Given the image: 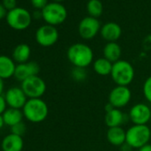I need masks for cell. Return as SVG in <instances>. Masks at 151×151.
<instances>
[{
  "label": "cell",
  "instance_id": "5",
  "mask_svg": "<svg viewBox=\"0 0 151 151\" xmlns=\"http://www.w3.org/2000/svg\"><path fill=\"white\" fill-rule=\"evenodd\" d=\"M42 18L45 22L52 26H56L63 23L68 16L67 9L60 3H48L46 6L42 9Z\"/></svg>",
  "mask_w": 151,
  "mask_h": 151
},
{
  "label": "cell",
  "instance_id": "35",
  "mask_svg": "<svg viewBox=\"0 0 151 151\" xmlns=\"http://www.w3.org/2000/svg\"><path fill=\"white\" fill-rule=\"evenodd\" d=\"M150 136H151V132H150Z\"/></svg>",
  "mask_w": 151,
  "mask_h": 151
},
{
  "label": "cell",
  "instance_id": "16",
  "mask_svg": "<svg viewBox=\"0 0 151 151\" xmlns=\"http://www.w3.org/2000/svg\"><path fill=\"white\" fill-rule=\"evenodd\" d=\"M16 65L12 58L0 55V78L2 79H7L14 76Z\"/></svg>",
  "mask_w": 151,
  "mask_h": 151
},
{
  "label": "cell",
  "instance_id": "34",
  "mask_svg": "<svg viewBox=\"0 0 151 151\" xmlns=\"http://www.w3.org/2000/svg\"><path fill=\"white\" fill-rule=\"evenodd\" d=\"M54 2H57V3H60V2H61V1H64V0H53Z\"/></svg>",
  "mask_w": 151,
  "mask_h": 151
},
{
  "label": "cell",
  "instance_id": "22",
  "mask_svg": "<svg viewBox=\"0 0 151 151\" xmlns=\"http://www.w3.org/2000/svg\"><path fill=\"white\" fill-rule=\"evenodd\" d=\"M113 63L107 60L106 58H99L94 60L93 62V69L96 74L105 77V76H109L111 74Z\"/></svg>",
  "mask_w": 151,
  "mask_h": 151
},
{
  "label": "cell",
  "instance_id": "18",
  "mask_svg": "<svg viewBox=\"0 0 151 151\" xmlns=\"http://www.w3.org/2000/svg\"><path fill=\"white\" fill-rule=\"evenodd\" d=\"M124 122V115L120 109H112L106 112L105 124L109 128L121 126Z\"/></svg>",
  "mask_w": 151,
  "mask_h": 151
},
{
  "label": "cell",
  "instance_id": "30",
  "mask_svg": "<svg viewBox=\"0 0 151 151\" xmlns=\"http://www.w3.org/2000/svg\"><path fill=\"white\" fill-rule=\"evenodd\" d=\"M6 15H7V10L5 8V6L2 4H0V20L6 17Z\"/></svg>",
  "mask_w": 151,
  "mask_h": 151
},
{
  "label": "cell",
  "instance_id": "33",
  "mask_svg": "<svg viewBox=\"0 0 151 151\" xmlns=\"http://www.w3.org/2000/svg\"><path fill=\"white\" fill-rule=\"evenodd\" d=\"M4 125H5V121H4L3 116L0 115V129H1Z\"/></svg>",
  "mask_w": 151,
  "mask_h": 151
},
{
  "label": "cell",
  "instance_id": "12",
  "mask_svg": "<svg viewBox=\"0 0 151 151\" xmlns=\"http://www.w3.org/2000/svg\"><path fill=\"white\" fill-rule=\"evenodd\" d=\"M5 98L7 105L14 109H23L28 99L22 88L12 87L8 89L5 94Z\"/></svg>",
  "mask_w": 151,
  "mask_h": 151
},
{
  "label": "cell",
  "instance_id": "28",
  "mask_svg": "<svg viewBox=\"0 0 151 151\" xmlns=\"http://www.w3.org/2000/svg\"><path fill=\"white\" fill-rule=\"evenodd\" d=\"M16 0H3L2 5L5 6V8L8 11H11L14 8H16Z\"/></svg>",
  "mask_w": 151,
  "mask_h": 151
},
{
  "label": "cell",
  "instance_id": "25",
  "mask_svg": "<svg viewBox=\"0 0 151 151\" xmlns=\"http://www.w3.org/2000/svg\"><path fill=\"white\" fill-rule=\"evenodd\" d=\"M26 131H27V127L23 122H20L11 127V133H14L18 136H22V137L24 135Z\"/></svg>",
  "mask_w": 151,
  "mask_h": 151
},
{
  "label": "cell",
  "instance_id": "19",
  "mask_svg": "<svg viewBox=\"0 0 151 151\" xmlns=\"http://www.w3.org/2000/svg\"><path fill=\"white\" fill-rule=\"evenodd\" d=\"M122 55V49L116 42H109L103 48V57L115 63L118 61Z\"/></svg>",
  "mask_w": 151,
  "mask_h": 151
},
{
  "label": "cell",
  "instance_id": "8",
  "mask_svg": "<svg viewBox=\"0 0 151 151\" xmlns=\"http://www.w3.org/2000/svg\"><path fill=\"white\" fill-rule=\"evenodd\" d=\"M59 39V32L54 26L46 24L37 29L36 40L38 45L44 47L53 45Z\"/></svg>",
  "mask_w": 151,
  "mask_h": 151
},
{
  "label": "cell",
  "instance_id": "7",
  "mask_svg": "<svg viewBox=\"0 0 151 151\" xmlns=\"http://www.w3.org/2000/svg\"><path fill=\"white\" fill-rule=\"evenodd\" d=\"M22 91L29 99H40L46 91V84L38 76H33L22 82Z\"/></svg>",
  "mask_w": 151,
  "mask_h": 151
},
{
  "label": "cell",
  "instance_id": "9",
  "mask_svg": "<svg viewBox=\"0 0 151 151\" xmlns=\"http://www.w3.org/2000/svg\"><path fill=\"white\" fill-rule=\"evenodd\" d=\"M132 98V92L128 86H116L114 87L109 95V103L116 109H120L126 106Z\"/></svg>",
  "mask_w": 151,
  "mask_h": 151
},
{
  "label": "cell",
  "instance_id": "3",
  "mask_svg": "<svg viewBox=\"0 0 151 151\" xmlns=\"http://www.w3.org/2000/svg\"><path fill=\"white\" fill-rule=\"evenodd\" d=\"M22 112L27 120L32 123H41L48 116V106L41 98L29 99L22 109Z\"/></svg>",
  "mask_w": 151,
  "mask_h": 151
},
{
  "label": "cell",
  "instance_id": "21",
  "mask_svg": "<svg viewBox=\"0 0 151 151\" xmlns=\"http://www.w3.org/2000/svg\"><path fill=\"white\" fill-rule=\"evenodd\" d=\"M30 52H31V50L28 45L20 44L14 48L13 52V58L19 64L25 63V62H28L30 57Z\"/></svg>",
  "mask_w": 151,
  "mask_h": 151
},
{
  "label": "cell",
  "instance_id": "2",
  "mask_svg": "<svg viewBox=\"0 0 151 151\" xmlns=\"http://www.w3.org/2000/svg\"><path fill=\"white\" fill-rule=\"evenodd\" d=\"M111 78L116 86H128L134 78L135 72L132 65L124 60H119L113 63Z\"/></svg>",
  "mask_w": 151,
  "mask_h": 151
},
{
  "label": "cell",
  "instance_id": "1",
  "mask_svg": "<svg viewBox=\"0 0 151 151\" xmlns=\"http://www.w3.org/2000/svg\"><path fill=\"white\" fill-rule=\"evenodd\" d=\"M69 62L78 68H87L93 60V52L92 48L83 43H76L70 45L67 52Z\"/></svg>",
  "mask_w": 151,
  "mask_h": 151
},
{
  "label": "cell",
  "instance_id": "6",
  "mask_svg": "<svg viewBox=\"0 0 151 151\" xmlns=\"http://www.w3.org/2000/svg\"><path fill=\"white\" fill-rule=\"evenodd\" d=\"M7 24L14 29H26L31 23V15L29 12L22 7H16L7 12L6 17Z\"/></svg>",
  "mask_w": 151,
  "mask_h": 151
},
{
  "label": "cell",
  "instance_id": "29",
  "mask_svg": "<svg viewBox=\"0 0 151 151\" xmlns=\"http://www.w3.org/2000/svg\"><path fill=\"white\" fill-rule=\"evenodd\" d=\"M6 106H7V103H6L5 96L0 95V115H3L4 112L7 109Z\"/></svg>",
  "mask_w": 151,
  "mask_h": 151
},
{
  "label": "cell",
  "instance_id": "24",
  "mask_svg": "<svg viewBox=\"0 0 151 151\" xmlns=\"http://www.w3.org/2000/svg\"><path fill=\"white\" fill-rule=\"evenodd\" d=\"M72 78L77 82H83L87 78V72L84 68H78L74 67L73 70L71 71Z\"/></svg>",
  "mask_w": 151,
  "mask_h": 151
},
{
  "label": "cell",
  "instance_id": "20",
  "mask_svg": "<svg viewBox=\"0 0 151 151\" xmlns=\"http://www.w3.org/2000/svg\"><path fill=\"white\" fill-rule=\"evenodd\" d=\"M2 116L5 121V124L9 125L10 127L20 122H22V118L24 116L22 110L14 108H8Z\"/></svg>",
  "mask_w": 151,
  "mask_h": 151
},
{
  "label": "cell",
  "instance_id": "27",
  "mask_svg": "<svg viewBox=\"0 0 151 151\" xmlns=\"http://www.w3.org/2000/svg\"><path fill=\"white\" fill-rule=\"evenodd\" d=\"M32 6L37 9H44L48 4V0H30Z\"/></svg>",
  "mask_w": 151,
  "mask_h": 151
},
{
  "label": "cell",
  "instance_id": "26",
  "mask_svg": "<svg viewBox=\"0 0 151 151\" xmlns=\"http://www.w3.org/2000/svg\"><path fill=\"white\" fill-rule=\"evenodd\" d=\"M143 93L148 102L151 103V76L148 77L143 86Z\"/></svg>",
  "mask_w": 151,
  "mask_h": 151
},
{
  "label": "cell",
  "instance_id": "23",
  "mask_svg": "<svg viewBox=\"0 0 151 151\" xmlns=\"http://www.w3.org/2000/svg\"><path fill=\"white\" fill-rule=\"evenodd\" d=\"M86 9L91 17L98 18L103 13V5L101 0H89L86 5Z\"/></svg>",
  "mask_w": 151,
  "mask_h": 151
},
{
  "label": "cell",
  "instance_id": "4",
  "mask_svg": "<svg viewBox=\"0 0 151 151\" xmlns=\"http://www.w3.org/2000/svg\"><path fill=\"white\" fill-rule=\"evenodd\" d=\"M151 130L147 124H133L126 131V140L132 148H139L148 143Z\"/></svg>",
  "mask_w": 151,
  "mask_h": 151
},
{
  "label": "cell",
  "instance_id": "13",
  "mask_svg": "<svg viewBox=\"0 0 151 151\" xmlns=\"http://www.w3.org/2000/svg\"><path fill=\"white\" fill-rule=\"evenodd\" d=\"M39 71H40V67L37 62L28 61L25 63L16 65L14 77L18 81L22 82L25 79L33 77V76H38Z\"/></svg>",
  "mask_w": 151,
  "mask_h": 151
},
{
  "label": "cell",
  "instance_id": "14",
  "mask_svg": "<svg viewBox=\"0 0 151 151\" xmlns=\"http://www.w3.org/2000/svg\"><path fill=\"white\" fill-rule=\"evenodd\" d=\"M101 35L108 43L116 42L122 35V29L116 22H108L101 27Z\"/></svg>",
  "mask_w": 151,
  "mask_h": 151
},
{
  "label": "cell",
  "instance_id": "15",
  "mask_svg": "<svg viewBox=\"0 0 151 151\" xmlns=\"http://www.w3.org/2000/svg\"><path fill=\"white\" fill-rule=\"evenodd\" d=\"M23 145L24 143L22 137L14 133L6 135L1 142V147L3 151H22Z\"/></svg>",
  "mask_w": 151,
  "mask_h": 151
},
{
  "label": "cell",
  "instance_id": "17",
  "mask_svg": "<svg viewBox=\"0 0 151 151\" xmlns=\"http://www.w3.org/2000/svg\"><path fill=\"white\" fill-rule=\"evenodd\" d=\"M107 139L113 146H122L126 140V132L121 127H111L108 129Z\"/></svg>",
  "mask_w": 151,
  "mask_h": 151
},
{
  "label": "cell",
  "instance_id": "11",
  "mask_svg": "<svg viewBox=\"0 0 151 151\" xmlns=\"http://www.w3.org/2000/svg\"><path fill=\"white\" fill-rule=\"evenodd\" d=\"M129 117L133 124H147L151 118V109L144 103H137L131 108Z\"/></svg>",
  "mask_w": 151,
  "mask_h": 151
},
{
  "label": "cell",
  "instance_id": "31",
  "mask_svg": "<svg viewBox=\"0 0 151 151\" xmlns=\"http://www.w3.org/2000/svg\"><path fill=\"white\" fill-rule=\"evenodd\" d=\"M138 151H151V145L147 143V144L142 146L141 147H139Z\"/></svg>",
  "mask_w": 151,
  "mask_h": 151
},
{
  "label": "cell",
  "instance_id": "10",
  "mask_svg": "<svg viewBox=\"0 0 151 151\" xmlns=\"http://www.w3.org/2000/svg\"><path fill=\"white\" fill-rule=\"evenodd\" d=\"M101 30V23L97 18L91 16L85 17L78 24V33L84 39L90 40L93 38Z\"/></svg>",
  "mask_w": 151,
  "mask_h": 151
},
{
  "label": "cell",
  "instance_id": "32",
  "mask_svg": "<svg viewBox=\"0 0 151 151\" xmlns=\"http://www.w3.org/2000/svg\"><path fill=\"white\" fill-rule=\"evenodd\" d=\"M4 79H2L1 78H0V95H2L3 92H4Z\"/></svg>",
  "mask_w": 151,
  "mask_h": 151
}]
</instances>
